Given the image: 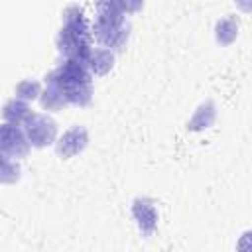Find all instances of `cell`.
Wrapping results in <instances>:
<instances>
[{
  "instance_id": "6da1fadb",
  "label": "cell",
  "mask_w": 252,
  "mask_h": 252,
  "mask_svg": "<svg viewBox=\"0 0 252 252\" xmlns=\"http://www.w3.org/2000/svg\"><path fill=\"white\" fill-rule=\"evenodd\" d=\"M91 39H93V33L89 30L83 8L75 4L67 6L63 12V28L59 30V35H57L59 51L65 55V59L83 61L89 65V57L93 51Z\"/></svg>"
},
{
  "instance_id": "7a4b0ae2",
  "label": "cell",
  "mask_w": 252,
  "mask_h": 252,
  "mask_svg": "<svg viewBox=\"0 0 252 252\" xmlns=\"http://www.w3.org/2000/svg\"><path fill=\"white\" fill-rule=\"evenodd\" d=\"M45 79L55 83L57 89L65 94L67 102H71V104L85 106L93 98V73H91L89 65L83 61L65 59Z\"/></svg>"
},
{
  "instance_id": "3957f363",
  "label": "cell",
  "mask_w": 252,
  "mask_h": 252,
  "mask_svg": "<svg viewBox=\"0 0 252 252\" xmlns=\"http://www.w3.org/2000/svg\"><path fill=\"white\" fill-rule=\"evenodd\" d=\"M93 35L106 49H120L128 35L130 24L126 20V12L122 2H100L96 6V18L93 26Z\"/></svg>"
},
{
  "instance_id": "277c9868",
  "label": "cell",
  "mask_w": 252,
  "mask_h": 252,
  "mask_svg": "<svg viewBox=\"0 0 252 252\" xmlns=\"http://www.w3.org/2000/svg\"><path fill=\"white\" fill-rule=\"evenodd\" d=\"M22 128H24V132H26V136L33 148H45V146L53 144L55 136H57V124L47 114L33 112Z\"/></svg>"
},
{
  "instance_id": "5b68a950",
  "label": "cell",
  "mask_w": 252,
  "mask_h": 252,
  "mask_svg": "<svg viewBox=\"0 0 252 252\" xmlns=\"http://www.w3.org/2000/svg\"><path fill=\"white\" fill-rule=\"evenodd\" d=\"M30 140L24 132L22 126L16 124H8L4 122L0 128V152L2 158H10V159H18L24 158L30 152Z\"/></svg>"
},
{
  "instance_id": "8992f818",
  "label": "cell",
  "mask_w": 252,
  "mask_h": 252,
  "mask_svg": "<svg viewBox=\"0 0 252 252\" xmlns=\"http://www.w3.org/2000/svg\"><path fill=\"white\" fill-rule=\"evenodd\" d=\"M87 142H89V134L83 126H73L69 128L57 142H55V150H57V156L61 158H71V156H77L79 152H83L87 148Z\"/></svg>"
},
{
  "instance_id": "52a82bcc",
  "label": "cell",
  "mask_w": 252,
  "mask_h": 252,
  "mask_svg": "<svg viewBox=\"0 0 252 252\" xmlns=\"http://www.w3.org/2000/svg\"><path fill=\"white\" fill-rule=\"evenodd\" d=\"M132 215L140 226V232L144 236H152V232L158 226V211L154 207V203L146 197H138L132 203Z\"/></svg>"
},
{
  "instance_id": "ba28073f",
  "label": "cell",
  "mask_w": 252,
  "mask_h": 252,
  "mask_svg": "<svg viewBox=\"0 0 252 252\" xmlns=\"http://www.w3.org/2000/svg\"><path fill=\"white\" fill-rule=\"evenodd\" d=\"M32 114H33V112L30 110V106L26 104V100H20V98L8 100L6 106H4V112H2L4 122L16 124V126H24V124L30 120Z\"/></svg>"
},
{
  "instance_id": "9c48e42d",
  "label": "cell",
  "mask_w": 252,
  "mask_h": 252,
  "mask_svg": "<svg viewBox=\"0 0 252 252\" xmlns=\"http://www.w3.org/2000/svg\"><path fill=\"white\" fill-rule=\"evenodd\" d=\"M114 65V53L106 47H93L91 57H89V69L94 75H104L112 69Z\"/></svg>"
},
{
  "instance_id": "30bf717a",
  "label": "cell",
  "mask_w": 252,
  "mask_h": 252,
  "mask_svg": "<svg viewBox=\"0 0 252 252\" xmlns=\"http://www.w3.org/2000/svg\"><path fill=\"white\" fill-rule=\"evenodd\" d=\"M45 83H47V87H45V91L41 93V106L47 108V110H57V108L65 106V104H67V98H65V94L57 89V85L51 83V81H47V79H45Z\"/></svg>"
},
{
  "instance_id": "8fae6325",
  "label": "cell",
  "mask_w": 252,
  "mask_h": 252,
  "mask_svg": "<svg viewBox=\"0 0 252 252\" xmlns=\"http://www.w3.org/2000/svg\"><path fill=\"white\" fill-rule=\"evenodd\" d=\"M238 35V24L234 18H222L217 22V41L220 45H228Z\"/></svg>"
},
{
  "instance_id": "7c38bea8",
  "label": "cell",
  "mask_w": 252,
  "mask_h": 252,
  "mask_svg": "<svg viewBox=\"0 0 252 252\" xmlns=\"http://www.w3.org/2000/svg\"><path fill=\"white\" fill-rule=\"evenodd\" d=\"M39 94H41V91H39V83L37 81L26 79V81L16 85V98H20V100H33Z\"/></svg>"
},
{
  "instance_id": "4fadbf2b",
  "label": "cell",
  "mask_w": 252,
  "mask_h": 252,
  "mask_svg": "<svg viewBox=\"0 0 252 252\" xmlns=\"http://www.w3.org/2000/svg\"><path fill=\"white\" fill-rule=\"evenodd\" d=\"M18 177H20V165L16 163V159L2 158V183H12Z\"/></svg>"
},
{
  "instance_id": "5bb4252c",
  "label": "cell",
  "mask_w": 252,
  "mask_h": 252,
  "mask_svg": "<svg viewBox=\"0 0 252 252\" xmlns=\"http://www.w3.org/2000/svg\"><path fill=\"white\" fill-rule=\"evenodd\" d=\"M236 252H252V230H244L238 236Z\"/></svg>"
}]
</instances>
